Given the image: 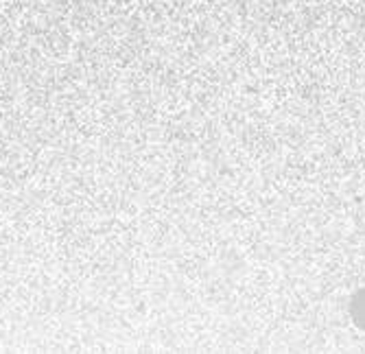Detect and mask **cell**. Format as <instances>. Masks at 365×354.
<instances>
[{
	"label": "cell",
	"mask_w": 365,
	"mask_h": 354,
	"mask_svg": "<svg viewBox=\"0 0 365 354\" xmlns=\"http://www.w3.org/2000/svg\"><path fill=\"white\" fill-rule=\"evenodd\" d=\"M350 317L361 330H365V288L354 293V298L350 302Z\"/></svg>",
	"instance_id": "1"
}]
</instances>
